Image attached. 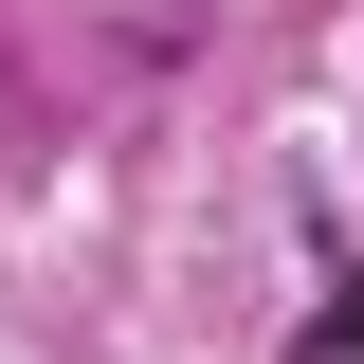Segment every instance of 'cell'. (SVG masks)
I'll return each mask as SVG.
<instances>
[]
</instances>
